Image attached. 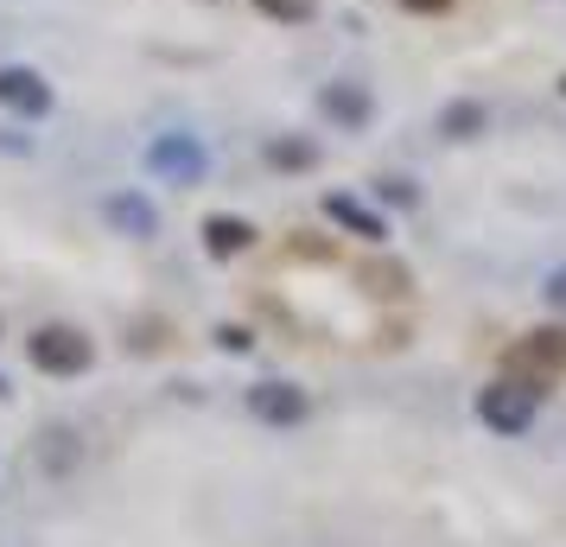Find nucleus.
I'll use <instances>...</instances> for the list:
<instances>
[{
  "label": "nucleus",
  "mask_w": 566,
  "mask_h": 547,
  "mask_svg": "<svg viewBox=\"0 0 566 547\" xmlns=\"http://www.w3.org/2000/svg\"><path fill=\"white\" fill-rule=\"evenodd\" d=\"M503 364H510V382H522V389L541 401V395L566 376V325H541V332H528Z\"/></svg>",
  "instance_id": "1"
},
{
  "label": "nucleus",
  "mask_w": 566,
  "mask_h": 547,
  "mask_svg": "<svg viewBox=\"0 0 566 547\" xmlns=\"http://www.w3.org/2000/svg\"><path fill=\"white\" fill-rule=\"evenodd\" d=\"M27 350H32V364L45 369V376H83L90 357H96L77 325H39V332L27 338Z\"/></svg>",
  "instance_id": "2"
},
{
  "label": "nucleus",
  "mask_w": 566,
  "mask_h": 547,
  "mask_svg": "<svg viewBox=\"0 0 566 547\" xmlns=\"http://www.w3.org/2000/svg\"><path fill=\"white\" fill-rule=\"evenodd\" d=\"M478 420H484L490 433L515 440V433H528V420H535V395L522 389V382H490V389L478 395Z\"/></svg>",
  "instance_id": "3"
},
{
  "label": "nucleus",
  "mask_w": 566,
  "mask_h": 547,
  "mask_svg": "<svg viewBox=\"0 0 566 547\" xmlns=\"http://www.w3.org/2000/svg\"><path fill=\"white\" fill-rule=\"evenodd\" d=\"M147 159H154V172H166V179H179V185H191L205 172V147H198L191 134H159Z\"/></svg>",
  "instance_id": "4"
},
{
  "label": "nucleus",
  "mask_w": 566,
  "mask_h": 547,
  "mask_svg": "<svg viewBox=\"0 0 566 547\" xmlns=\"http://www.w3.org/2000/svg\"><path fill=\"white\" fill-rule=\"evenodd\" d=\"M0 108L45 115V108H52V90H45V77H39V71H27V64H7V71H0Z\"/></svg>",
  "instance_id": "5"
},
{
  "label": "nucleus",
  "mask_w": 566,
  "mask_h": 547,
  "mask_svg": "<svg viewBox=\"0 0 566 547\" xmlns=\"http://www.w3.org/2000/svg\"><path fill=\"white\" fill-rule=\"evenodd\" d=\"M249 408H255L261 420H274V427H300L306 420V389H293V382H261L255 395H249Z\"/></svg>",
  "instance_id": "6"
},
{
  "label": "nucleus",
  "mask_w": 566,
  "mask_h": 547,
  "mask_svg": "<svg viewBox=\"0 0 566 547\" xmlns=\"http://www.w3.org/2000/svg\"><path fill=\"white\" fill-rule=\"evenodd\" d=\"M325 115L344 122V128H363L369 122V96H363L357 83H325Z\"/></svg>",
  "instance_id": "7"
},
{
  "label": "nucleus",
  "mask_w": 566,
  "mask_h": 547,
  "mask_svg": "<svg viewBox=\"0 0 566 547\" xmlns=\"http://www.w3.org/2000/svg\"><path fill=\"white\" fill-rule=\"evenodd\" d=\"M249 242H255V230H249L242 217H210L205 223V249L210 255H242Z\"/></svg>",
  "instance_id": "8"
},
{
  "label": "nucleus",
  "mask_w": 566,
  "mask_h": 547,
  "mask_svg": "<svg viewBox=\"0 0 566 547\" xmlns=\"http://www.w3.org/2000/svg\"><path fill=\"white\" fill-rule=\"evenodd\" d=\"M325 210H332V223H344V230L363 235V242H382V235H388V230H382V217H376V210H363L357 198H332Z\"/></svg>",
  "instance_id": "9"
},
{
  "label": "nucleus",
  "mask_w": 566,
  "mask_h": 547,
  "mask_svg": "<svg viewBox=\"0 0 566 547\" xmlns=\"http://www.w3.org/2000/svg\"><path fill=\"white\" fill-rule=\"evenodd\" d=\"M108 217H115V223H122L128 235H154V210L140 204L134 191H122V198H108Z\"/></svg>",
  "instance_id": "10"
},
{
  "label": "nucleus",
  "mask_w": 566,
  "mask_h": 547,
  "mask_svg": "<svg viewBox=\"0 0 566 547\" xmlns=\"http://www.w3.org/2000/svg\"><path fill=\"white\" fill-rule=\"evenodd\" d=\"M363 287L382 293V299H395V293H408V267H395V261H369V267H363Z\"/></svg>",
  "instance_id": "11"
},
{
  "label": "nucleus",
  "mask_w": 566,
  "mask_h": 547,
  "mask_svg": "<svg viewBox=\"0 0 566 547\" xmlns=\"http://www.w3.org/2000/svg\"><path fill=\"white\" fill-rule=\"evenodd\" d=\"M261 13H274V20H286V27H300V20H312V0H255Z\"/></svg>",
  "instance_id": "12"
},
{
  "label": "nucleus",
  "mask_w": 566,
  "mask_h": 547,
  "mask_svg": "<svg viewBox=\"0 0 566 547\" xmlns=\"http://www.w3.org/2000/svg\"><path fill=\"white\" fill-rule=\"evenodd\" d=\"M312 147H300V140H281V147H274V166H312Z\"/></svg>",
  "instance_id": "13"
},
{
  "label": "nucleus",
  "mask_w": 566,
  "mask_h": 547,
  "mask_svg": "<svg viewBox=\"0 0 566 547\" xmlns=\"http://www.w3.org/2000/svg\"><path fill=\"white\" fill-rule=\"evenodd\" d=\"M446 128H452V134H471V128H478V108H452V115H446Z\"/></svg>",
  "instance_id": "14"
},
{
  "label": "nucleus",
  "mask_w": 566,
  "mask_h": 547,
  "mask_svg": "<svg viewBox=\"0 0 566 547\" xmlns=\"http://www.w3.org/2000/svg\"><path fill=\"white\" fill-rule=\"evenodd\" d=\"M547 299H554V306H560V313H566V267H560V274H554V281H547Z\"/></svg>",
  "instance_id": "15"
},
{
  "label": "nucleus",
  "mask_w": 566,
  "mask_h": 547,
  "mask_svg": "<svg viewBox=\"0 0 566 547\" xmlns=\"http://www.w3.org/2000/svg\"><path fill=\"white\" fill-rule=\"evenodd\" d=\"M401 7H413V13H439L446 0H401Z\"/></svg>",
  "instance_id": "16"
}]
</instances>
